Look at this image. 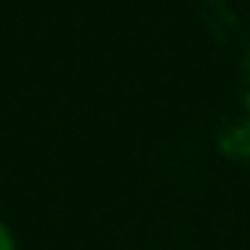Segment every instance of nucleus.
Masks as SVG:
<instances>
[{"label":"nucleus","instance_id":"f257e3e1","mask_svg":"<svg viewBox=\"0 0 250 250\" xmlns=\"http://www.w3.org/2000/svg\"><path fill=\"white\" fill-rule=\"evenodd\" d=\"M0 250H15L11 247V232H7L4 225H0Z\"/></svg>","mask_w":250,"mask_h":250}]
</instances>
